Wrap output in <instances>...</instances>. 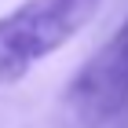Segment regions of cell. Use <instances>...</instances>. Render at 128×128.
<instances>
[{
    "instance_id": "obj_1",
    "label": "cell",
    "mask_w": 128,
    "mask_h": 128,
    "mask_svg": "<svg viewBox=\"0 0 128 128\" xmlns=\"http://www.w3.org/2000/svg\"><path fill=\"white\" fill-rule=\"evenodd\" d=\"M102 0H22L0 15V84H15L37 62L77 37Z\"/></svg>"
},
{
    "instance_id": "obj_2",
    "label": "cell",
    "mask_w": 128,
    "mask_h": 128,
    "mask_svg": "<svg viewBox=\"0 0 128 128\" xmlns=\"http://www.w3.org/2000/svg\"><path fill=\"white\" fill-rule=\"evenodd\" d=\"M124 110H128V18L66 84L62 121L70 128H106Z\"/></svg>"
}]
</instances>
